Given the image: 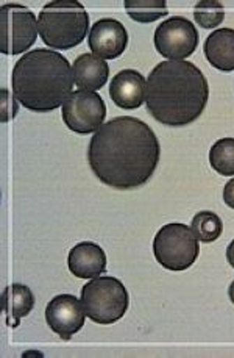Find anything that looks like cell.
I'll list each match as a JSON object with an SVG mask.
<instances>
[{"label": "cell", "instance_id": "7c38bea8", "mask_svg": "<svg viewBox=\"0 0 234 358\" xmlns=\"http://www.w3.org/2000/svg\"><path fill=\"white\" fill-rule=\"evenodd\" d=\"M147 82L144 76L135 69L117 72L110 82V96L119 108L135 110L145 101Z\"/></svg>", "mask_w": 234, "mask_h": 358}, {"label": "cell", "instance_id": "9a60e30c", "mask_svg": "<svg viewBox=\"0 0 234 358\" xmlns=\"http://www.w3.org/2000/svg\"><path fill=\"white\" fill-rule=\"evenodd\" d=\"M205 57L212 68L222 72L234 71V30L219 29L206 38Z\"/></svg>", "mask_w": 234, "mask_h": 358}, {"label": "cell", "instance_id": "9c48e42d", "mask_svg": "<svg viewBox=\"0 0 234 358\" xmlns=\"http://www.w3.org/2000/svg\"><path fill=\"white\" fill-rule=\"evenodd\" d=\"M106 117L103 99L97 92L75 91L63 105V121L80 135H89L102 127Z\"/></svg>", "mask_w": 234, "mask_h": 358}, {"label": "cell", "instance_id": "603a6c76", "mask_svg": "<svg viewBox=\"0 0 234 358\" xmlns=\"http://www.w3.org/2000/svg\"><path fill=\"white\" fill-rule=\"evenodd\" d=\"M226 260L234 268V240L230 243V246L226 248Z\"/></svg>", "mask_w": 234, "mask_h": 358}, {"label": "cell", "instance_id": "e0dca14e", "mask_svg": "<svg viewBox=\"0 0 234 358\" xmlns=\"http://www.w3.org/2000/svg\"><path fill=\"white\" fill-rule=\"evenodd\" d=\"M125 11L133 21L147 24L155 22L167 15V3L164 0H125Z\"/></svg>", "mask_w": 234, "mask_h": 358}, {"label": "cell", "instance_id": "52a82bcc", "mask_svg": "<svg viewBox=\"0 0 234 358\" xmlns=\"http://www.w3.org/2000/svg\"><path fill=\"white\" fill-rule=\"evenodd\" d=\"M36 17L31 10L17 3L0 8V50L5 55H19L29 50L38 38Z\"/></svg>", "mask_w": 234, "mask_h": 358}, {"label": "cell", "instance_id": "30bf717a", "mask_svg": "<svg viewBox=\"0 0 234 358\" xmlns=\"http://www.w3.org/2000/svg\"><path fill=\"white\" fill-rule=\"evenodd\" d=\"M85 315L82 301L72 294L53 297L45 308V321L49 327L66 341L83 329Z\"/></svg>", "mask_w": 234, "mask_h": 358}, {"label": "cell", "instance_id": "d6986e66", "mask_svg": "<svg viewBox=\"0 0 234 358\" xmlns=\"http://www.w3.org/2000/svg\"><path fill=\"white\" fill-rule=\"evenodd\" d=\"M191 229L198 241L202 243H214L217 238L222 235L224 224L222 220L214 213V211H200L196 216H193Z\"/></svg>", "mask_w": 234, "mask_h": 358}, {"label": "cell", "instance_id": "7a4b0ae2", "mask_svg": "<svg viewBox=\"0 0 234 358\" xmlns=\"http://www.w3.org/2000/svg\"><path fill=\"white\" fill-rule=\"evenodd\" d=\"M210 97L203 72L191 62H163L147 78L145 103L158 122L184 127L202 115Z\"/></svg>", "mask_w": 234, "mask_h": 358}, {"label": "cell", "instance_id": "ba28073f", "mask_svg": "<svg viewBox=\"0 0 234 358\" xmlns=\"http://www.w3.org/2000/svg\"><path fill=\"white\" fill-rule=\"evenodd\" d=\"M153 41L159 55L170 62H183L196 52L198 31L189 19L173 16L159 24Z\"/></svg>", "mask_w": 234, "mask_h": 358}, {"label": "cell", "instance_id": "3957f363", "mask_svg": "<svg viewBox=\"0 0 234 358\" xmlns=\"http://www.w3.org/2000/svg\"><path fill=\"white\" fill-rule=\"evenodd\" d=\"M73 85L71 63L55 50L27 52L13 69V96L22 107L36 113H49L64 105Z\"/></svg>", "mask_w": 234, "mask_h": 358}, {"label": "cell", "instance_id": "8fae6325", "mask_svg": "<svg viewBox=\"0 0 234 358\" xmlns=\"http://www.w3.org/2000/svg\"><path fill=\"white\" fill-rule=\"evenodd\" d=\"M88 44L92 54L98 58L116 59L126 49L129 33H126L124 24L116 19H100L92 25Z\"/></svg>", "mask_w": 234, "mask_h": 358}, {"label": "cell", "instance_id": "7402d4cb", "mask_svg": "<svg viewBox=\"0 0 234 358\" xmlns=\"http://www.w3.org/2000/svg\"><path fill=\"white\" fill-rule=\"evenodd\" d=\"M224 201L230 208H234V178L225 185L224 188Z\"/></svg>", "mask_w": 234, "mask_h": 358}, {"label": "cell", "instance_id": "4fadbf2b", "mask_svg": "<svg viewBox=\"0 0 234 358\" xmlns=\"http://www.w3.org/2000/svg\"><path fill=\"white\" fill-rule=\"evenodd\" d=\"M68 264L71 273L78 278H96L100 277L106 269V255L103 249L96 243H78L69 252Z\"/></svg>", "mask_w": 234, "mask_h": 358}, {"label": "cell", "instance_id": "277c9868", "mask_svg": "<svg viewBox=\"0 0 234 358\" xmlns=\"http://www.w3.org/2000/svg\"><path fill=\"white\" fill-rule=\"evenodd\" d=\"M38 30L49 48L69 50L85 41L89 16L75 0H57L47 3L39 13Z\"/></svg>", "mask_w": 234, "mask_h": 358}, {"label": "cell", "instance_id": "6da1fadb", "mask_svg": "<svg viewBox=\"0 0 234 358\" xmlns=\"http://www.w3.org/2000/svg\"><path fill=\"white\" fill-rule=\"evenodd\" d=\"M161 148L149 125L133 116L105 122L92 135L88 163L100 182L129 191L142 187L158 168Z\"/></svg>", "mask_w": 234, "mask_h": 358}, {"label": "cell", "instance_id": "cb8c5ba5", "mask_svg": "<svg viewBox=\"0 0 234 358\" xmlns=\"http://www.w3.org/2000/svg\"><path fill=\"white\" fill-rule=\"evenodd\" d=\"M228 297H230V301L234 303V282L230 285V288H228Z\"/></svg>", "mask_w": 234, "mask_h": 358}, {"label": "cell", "instance_id": "2e32d148", "mask_svg": "<svg viewBox=\"0 0 234 358\" xmlns=\"http://www.w3.org/2000/svg\"><path fill=\"white\" fill-rule=\"evenodd\" d=\"M35 307V294L25 285L13 283L6 287L2 293V310L6 317V326L13 329L19 327L22 317Z\"/></svg>", "mask_w": 234, "mask_h": 358}, {"label": "cell", "instance_id": "ffe728a7", "mask_svg": "<svg viewBox=\"0 0 234 358\" xmlns=\"http://www.w3.org/2000/svg\"><path fill=\"white\" fill-rule=\"evenodd\" d=\"M193 17L202 29L212 30L219 27L225 19L224 5L217 0H203L193 8Z\"/></svg>", "mask_w": 234, "mask_h": 358}, {"label": "cell", "instance_id": "44dd1931", "mask_svg": "<svg viewBox=\"0 0 234 358\" xmlns=\"http://www.w3.org/2000/svg\"><path fill=\"white\" fill-rule=\"evenodd\" d=\"M16 97L10 96V92L2 90V121L6 122L8 119H13L17 115L19 105L16 103Z\"/></svg>", "mask_w": 234, "mask_h": 358}, {"label": "cell", "instance_id": "8992f818", "mask_svg": "<svg viewBox=\"0 0 234 358\" xmlns=\"http://www.w3.org/2000/svg\"><path fill=\"white\" fill-rule=\"evenodd\" d=\"M198 238L186 224L172 222L159 229L153 240L156 262L169 271H184L197 262Z\"/></svg>", "mask_w": 234, "mask_h": 358}, {"label": "cell", "instance_id": "5b68a950", "mask_svg": "<svg viewBox=\"0 0 234 358\" xmlns=\"http://www.w3.org/2000/svg\"><path fill=\"white\" fill-rule=\"evenodd\" d=\"M82 305L91 321L110 326L129 310V293L116 277H96L82 288Z\"/></svg>", "mask_w": 234, "mask_h": 358}, {"label": "cell", "instance_id": "5bb4252c", "mask_svg": "<svg viewBox=\"0 0 234 358\" xmlns=\"http://www.w3.org/2000/svg\"><path fill=\"white\" fill-rule=\"evenodd\" d=\"M73 77L80 91H98L108 82L110 68L105 59L94 54H83L73 62Z\"/></svg>", "mask_w": 234, "mask_h": 358}, {"label": "cell", "instance_id": "ac0fdd59", "mask_svg": "<svg viewBox=\"0 0 234 358\" xmlns=\"http://www.w3.org/2000/svg\"><path fill=\"white\" fill-rule=\"evenodd\" d=\"M211 168L224 177L234 176V138L219 139L210 150Z\"/></svg>", "mask_w": 234, "mask_h": 358}]
</instances>
